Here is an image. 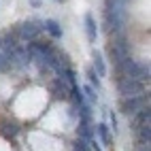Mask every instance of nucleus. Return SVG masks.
Returning <instances> with one entry per match:
<instances>
[{
	"mask_svg": "<svg viewBox=\"0 0 151 151\" xmlns=\"http://www.w3.org/2000/svg\"><path fill=\"white\" fill-rule=\"evenodd\" d=\"M41 30H43V26H38V22H26L19 26V38L22 41H34Z\"/></svg>",
	"mask_w": 151,
	"mask_h": 151,
	"instance_id": "5",
	"label": "nucleus"
},
{
	"mask_svg": "<svg viewBox=\"0 0 151 151\" xmlns=\"http://www.w3.org/2000/svg\"><path fill=\"white\" fill-rule=\"evenodd\" d=\"M132 117H134V119H132V128H134V130H138L140 126L149 124V119H151V111H149V104H147V106H143L140 111H136V113H134Z\"/></svg>",
	"mask_w": 151,
	"mask_h": 151,
	"instance_id": "6",
	"label": "nucleus"
},
{
	"mask_svg": "<svg viewBox=\"0 0 151 151\" xmlns=\"http://www.w3.org/2000/svg\"><path fill=\"white\" fill-rule=\"evenodd\" d=\"M43 28H45V30H47V32L51 34L53 38H62V26H60L55 19H45Z\"/></svg>",
	"mask_w": 151,
	"mask_h": 151,
	"instance_id": "9",
	"label": "nucleus"
},
{
	"mask_svg": "<svg viewBox=\"0 0 151 151\" xmlns=\"http://www.w3.org/2000/svg\"><path fill=\"white\" fill-rule=\"evenodd\" d=\"M140 151H149V145H147V147H143V149H140Z\"/></svg>",
	"mask_w": 151,
	"mask_h": 151,
	"instance_id": "16",
	"label": "nucleus"
},
{
	"mask_svg": "<svg viewBox=\"0 0 151 151\" xmlns=\"http://www.w3.org/2000/svg\"><path fill=\"white\" fill-rule=\"evenodd\" d=\"M96 132H98L100 140H102L104 145H109V143H111V136H109V126H106V124H96Z\"/></svg>",
	"mask_w": 151,
	"mask_h": 151,
	"instance_id": "12",
	"label": "nucleus"
},
{
	"mask_svg": "<svg viewBox=\"0 0 151 151\" xmlns=\"http://www.w3.org/2000/svg\"><path fill=\"white\" fill-rule=\"evenodd\" d=\"M30 2H32L34 6H38V4H41V0H30Z\"/></svg>",
	"mask_w": 151,
	"mask_h": 151,
	"instance_id": "15",
	"label": "nucleus"
},
{
	"mask_svg": "<svg viewBox=\"0 0 151 151\" xmlns=\"http://www.w3.org/2000/svg\"><path fill=\"white\" fill-rule=\"evenodd\" d=\"M109 55H111V60H113L115 64H119L122 60H126V58L130 55L128 45H126V41H124L122 34H119V38H117L115 43H111V47H109Z\"/></svg>",
	"mask_w": 151,
	"mask_h": 151,
	"instance_id": "4",
	"label": "nucleus"
},
{
	"mask_svg": "<svg viewBox=\"0 0 151 151\" xmlns=\"http://www.w3.org/2000/svg\"><path fill=\"white\" fill-rule=\"evenodd\" d=\"M117 92L122 94L124 98L136 96V94L145 92V83L138 81V79H132V77H122V79H117Z\"/></svg>",
	"mask_w": 151,
	"mask_h": 151,
	"instance_id": "2",
	"label": "nucleus"
},
{
	"mask_svg": "<svg viewBox=\"0 0 151 151\" xmlns=\"http://www.w3.org/2000/svg\"><path fill=\"white\" fill-rule=\"evenodd\" d=\"M83 92L87 94V98L92 100V102H96V100H98V94H96V89H94L92 85H85V87H83Z\"/></svg>",
	"mask_w": 151,
	"mask_h": 151,
	"instance_id": "14",
	"label": "nucleus"
},
{
	"mask_svg": "<svg viewBox=\"0 0 151 151\" xmlns=\"http://www.w3.org/2000/svg\"><path fill=\"white\" fill-rule=\"evenodd\" d=\"M138 140H140V145H149V140H151V128H149V124L138 128Z\"/></svg>",
	"mask_w": 151,
	"mask_h": 151,
	"instance_id": "11",
	"label": "nucleus"
},
{
	"mask_svg": "<svg viewBox=\"0 0 151 151\" xmlns=\"http://www.w3.org/2000/svg\"><path fill=\"white\" fill-rule=\"evenodd\" d=\"M87 77H89V83H92V87L98 92V89H100V77L96 75V70L89 68V70H87Z\"/></svg>",
	"mask_w": 151,
	"mask_h": 151,
	"instance_id": "13",
	"label": "nucleus"
},
{
	"mask_svg": "<svg viewBox=\"0 0 151 151\" xmlns=\"http://www.w3.org/2000/svg\"><path fill=\"white\" fill-rule=\"evenodd\" d=\"M94 70H96L98 77H106V64H104L100 51H94Z\"/></svg>",
	"mask_w": 151,
	"mask_h": 151,
	"instance_id": "10",
	"label": "nucleus"
},
{
	"mask_svg": "<svg viewBox=\"0 0 151 151\" xmlns=\"http://www.w3.org/2000/svg\"><path fill=\"white\" fill-rule=\"evenodd\" d=\"M115 73H117V79L132 77V79H138V81H147L149 79V66L138 64V62H134V60H130V55H128L119 64H115Z\"/></svg>",
	"mask_w": 151,
	"mask_h": 151,
	"instance_id": "1",
	"label": "nucleus"
},
{
	"mask_svg": "<svg viewBox=\"0 0 151 151\" xmlns=\"http://www.w3.org/2000/svg\"><path fill=\"white\" fill-rule=\"evenodd\" d=\"M70 87H73V85H70L64 77H58L55 83H53V89H55V96H58V98H68Z\"/></svg>",
	"mask_w": 151,
	"mask_h": 151,
	"instance_id": "8",
	"label": "nucleus"
},
{
	"mask_svg": "<svg viewBox=\"0 0 151 151\" xmlns=\"http://www.w3.org/2000/svg\"><path fill=\"white\" fill-rule=\"evenodd\" d=\"M147 104H149V96H145V94L128 96V98L122 100V113L130 117V115H134L136 111H140V109L147 106Z\"/></svg>",
	"mask_w": 151,
	"mask_h": 151,
	"instance_id": "3",
	"label": "nucleus"
},
{
	"mask_svg": "<svg viewBox=\"0 0 151 151\" xmlns=\"http://www.w3.org/2000/svg\"><path fill=\"white\" fill-rule=\"evenodd\" d=\"M85 32H87V41L89 43H96V38H98V26H96V19H94L92 13L85 15Z\"/></svg>",
	"mask_w": 151,
	"mask_h": 151,
	"instance_id": "7",
	"label": "nucleus"
}]
</instances>
